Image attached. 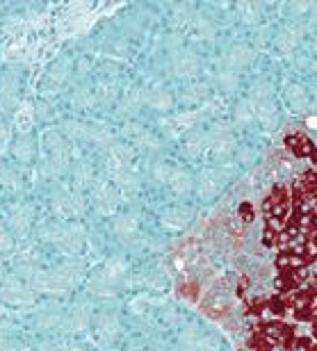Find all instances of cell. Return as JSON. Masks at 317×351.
Returning a JSON list of instances; mask_svg holds the SVG:
<instances>
[{
    "label": "cell",
    "mask_w": 317,
    "mask_h": 351,
    "mask_svg": "<svg viewBox=\"0 0 317 351\" xmlns=\"http://www.w3.org/2000/svg\"><path fill=\"white\" fill-rule=\"evenodd\" d=\"M297 182H299V187L304 189V192H306L308 196H317V171H315V169L304 171Z\"/></svg>",
    "instance_id": "2e32d148"
},
{
    "label": "cell",
    "mask_w": 317,
    "mask_h": 351,
    "mask_svg": "<svg viewBox=\"0 0 317 351\" xmlns=\"http://www.w3.org/2000/svg\"><path fill=\"white\" fill-rule=\"evenodd\" d=\"M41 235L44 240L58 244L62 249L78 251L84 240V228H80L78 223H48L41 228Z\"/></svg>",
    "instance_id": "6da1fadb"
},
{
    "label": "cell",
    "mask_w": 317,
    "mask_h": 351,
    "mask_svg": "<svg viewBox=\"0 0 317 351\" xmlns=\"http://www.w3.org/2000/svg\"><path fill=\"white\" fill-rule=\"evenodd\" d=\"M12 247V230H7L3 223H0V251H7Z\"/></svg>",
    "instance_id": "ac0fdd59"
},
{
    "label": "cell",
    "mask_w": 317,
    "mask_h": 351,
    "mask_svg": "<svg viewBox=\"0 0 317 351\" xmlns=\"http://www.w3.org/2000/svg\"><path fill=\"white\" fill-rule=\"evenodd\" d=\"M285 144L297 158H308V156H313V151H315V144L306 135H290L285 139Z\"/></svg>",
    "instance_id": "9c48e42d"
},
{
    "label": "cell",
    "mask_w": 317,
    "mask_h": 351,
    "mask_svg": "<svg viewBox=\"0 0 317 351\" xmlns=\"http://www.w3.org/2000/svg\"><path fill=\"white\" fill-rule=\"evenodd\" d=\"M87 142L96 144V146H105V149H110V146L115 144V137H112V132H110L108 128H105L103 123H89Z\"/></svg>",
    "instance_id": "8fae6325"
},
{
    "label": "cell",
    "mask_w": 317,
    "mask_h": 351,
    "mask_svg": "<svg viewBox=\"0 0 317 351\" xmlns=\"http://www.w3.org/2000/svg\"><path fill=\"white\" fill-rule=\"evenodd\" d=\"M115 96H117V89H115V82H101L94 91V98L98 105H110L115 103Z\"/></svg>",
    "instance_id": "5bb4252c"
},
{
    "label": "cell",
    "mask_w": 317,
    "mask_h": 351,
    "mask_svg": "<svg viewBox=\"0 0 317 351\" xmlns=\"http://www.w3.org/2000/svg\"><path fill=\"white\" fill-rule=\"evenodd\" d=\"M7 219H10V228L14 235H27L30 233V226H32V219H34V213L27 203H14V206L7 210Z\"/></svg>",
    "instance_id": "3957f363"
},
{
    "label": "cell",
    "mask_w": 317,
    "mask_h": 351,
    "mask_svg": "<svg viewBox=\"0 0 317 351\" xmlns=\"http://www.w3.org/2000/svg\"><path fill=\"white\" fill-rule=\"evenodd\" d=\"M112 230H115V235L124 237V240H128L137 233V219L132 215H121L117 217L115 221H112Z\"/></svg>",
    "instance_id": "7c38bea8"
},
{
    "label": "cell",
    "mask_w": 317,
    "mask_h": 351,
    "mask_svg": "<svg viewBox=\"0 0 317 351\" xmlns=\"http://www.w3.org/2000/svg\"><path fill=\"white\" fill-rule=\"evenodd\" d=\"M91 203H94L96 213H101V215L115 213L117 203H119V194L115 192V185H110V182H101V185H96L94 194H91Z\"/></svg>",
    "instance_id": "277c9868"
},
{
    "label": "cell",
    "mask_w": 317,
    "mask_h": 351,
    "mask_svg": "<svg viewBox=\"0 0 317 351\" xmlns=\"http://www.w3.org/2000/svg\"><path fill=\"white\" fill-rule=\"evenodd\" d=\"M5 139H7V128L0 123V142H5Z\"/></svg>",
    "instance_id": "44dd1931"
},
{
    "label": "cell",
    "mask_w": 317,
    "mask_h": 351,
    "mask_svg": "<svg viewBox=\"0 0 317 351\" xmlns=\"http://www.w3.org/2000/svg\"><path fill=\"white\" fill-rule=\"evenodd\" d=\"M239 217H242V219L249 223V221H253V217H256V213H253V206L251 203H242V206H239Z\"/></svg>",
    "instance_id": "d6986e66"
},
{
    "label": "cell",
    "mask_w": 317,
    "mask_h": 351,
    "mask_svg": "<svg viewBox=\"0 0 317 351\" xmlns=\"http://www.w3.org/2000/svg\"><path fill=\"white\" fill-rule=\"evenodd\" d=\"M71 105H73V108H78V110H84V108H91V105H96V98H94L91 91L78 89L71 96Z\"/></svg>",
    "instance_id": "e0dca14e"
},
{
    "label": "cell",
    "mask_w": 317,
    "mask_h": 351,
    "mask_svg": "<svg viewBox=\"0 0 317 351\" xmlns=\"http://www.w3.org/2000/svg\"><path fill=\"white\" fill-rule=\"evenodd\" d=\"M146 98H149V103H151V105H156V108H160V110H162V105L167 103V98L162 96V94H149Z\"/></svg>",
    "instance_id": "ffe728a7"
},
{
    "label": "cell",
    "mask_w": 317,
    "mask_h": 351,
    "mask_svg": "<svg viewBox=\"0 0 317 351\" xmlns=\"http://www.w3.org/2000/svg\"><path fill=\"white\" fill-rule=\"evenodd\" d=\"M53 213L60 217H80L84 210V199L80 194H73L71 189H58L53 194Z\"/></svg>",
    "instance_id": "7a4b0ae2"
},
{
    "label": "cell",
    "mask_w": 317,
    "mask_h": 351,
    "mask_svg": "<svg viewBox=\"0 0 317 351\" xmlns=\"http://www.w3.org/2000/svg\"><path fill=\"white\" fill-rule=\"evenodd\" d=\"M0 185L5 189H12V192H16L21 189V178L16 171H12L10 167H0Z\"/></svg>",
    "instance_id": "9a60e30c"
},
{
    "label": "cell",
    "mask_w": 317,
    "mask_h": 351,
    "mask_svg": "<svg viewBox=\"0 0 317 351\" xmlns=\"http://www.w3.org/2000/svg\"><path fill=\"white\" fill-rule=\"evenodd\" d=\"M89 132V123H78V121H67L62 125V135H64L69 142H84Z\"/></svg>",
    "instance_id": "4fadbf2b"
},
{
    "label": "cell",
    "mask_w": 317,
    "mask_h": 351,
    "mask_svg": "<svg viewBox=\"0 0 317 351\" xmlns=\"http://www.w3.org/2000/svg\"><path fill=\"white\" fill-rule=\"evenodd\" d=\"M313 208L317 210V196H313Z\"/></svg>",
    "instance_id": "603a6c76"
},
{
    "label": "cell",
    "mask_w": 317,
    "mask_h": 351,
    "mask_svg": "<svg viewBox=\"0 0 317 351\" xmlns=\"http://www.w3.org/2000/svg\"><path fill=\"white\" fill-rule=\"evenodd\" d=\"M46 151L48 158L58 160V162H69V139L62 135V132H48L46 135Z\"/></svg>",
    "instance_id": "8992f818"
},
{
    "label": "cell",
    "mask_w": 317,
    "mask_h": 351,
    "mask_svg": "<svg viewBox=\"0 0 317 351\" xmlns=\"http://www.w3.org/2000/svg\"><path fill=\"white\" fill-rule=\"evenodd\" d=\"M16 96H19V75L5 73L0 78V103L5 108H12V105H16Z\"/></svg>",
    "instance_id": "ba28073f"
},
{
    "label": "cell",
    "mask_w": 317,
    "mask_h": 351,
    "mask_svg": "<svg viewBox=\"0 0 317 351\" xmlns=\"http://www.w3.org/2000/svg\"><path fill=\"white\" fill-rule=\"evenodd\" d=\"M311 160H313V165H315V169H317V149L313 151V156H311Z\"/></svg>",
    "instance_id": "7402d4cb"
},
{
    "label": "cell",
    "mask_w": 317,
    "mask_h": 351,
    "mask_svg": "<svg viewBox=\"0 0 317 351\" xmlns=\"http://www.w3.org/2000/svg\"><path fill=\"white\" fill-rule=\"evenodd\" d=\"M12 156L16 162H32L34 156H37V142H34V135H21L16 137V142L12 144Z\"/></svg>",
    "instance_id": "52a82bcc"
},
{
    "label": "cell",
    "mask_w": 317,
    "mask_h": 351,
    "mask_svg": "<svg viewBox=\"0 0 317 351\" xmlns=\"http://www.w3.org/2000/svg\"><path fill=\"white\" fill-rule=\"evenodd\" d=\"M94 178H96V171L87 160H80V162L73 167V180H75V187L78 189L89 187L91 182H94Z\"/></svg>",
    "instance_id": "30bf717a"
},
{
    "label": "cell",
    "mask_w": 317,
    "mask_h": 351,
    "mask_svg": "<svg viewBox=\"0 0 317 351\" xmlns=\"http://www.w3.org/2000/svg\"><path fill=\"white\" fill-rule=\"evenodd\" d=\"M71 71H73L71 60L62 58L58 62H53L46 73V87H51V91H60L69 82V78H71Z\"/></svg>",
    "instance_id": "5b68a950"
}]
</instances>
